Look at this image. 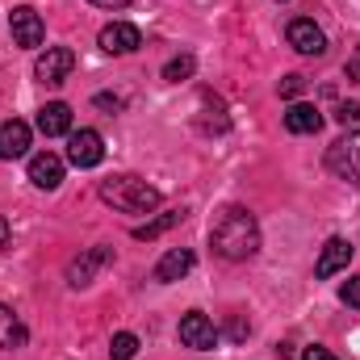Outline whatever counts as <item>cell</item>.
Listing matches in <instances>:
<instances>
[{
	"label": "cell",
	"mask_w": 360,
	"mask_h": 360,
	"mask_svg": "<svg viewBox=\"0 0 360 360\" xmlns=\"http://www.w3.org/2000/svg\"><path fill=\"white\" fill-rule=\"evenodd\" d=\"M193 264H197V256H193L188 248H168V252L160 256V264H155L151 276H155L160 285H172V281H180V276H188Z\"/></svg>",
	"instance_id": "11"
},
{
	"label": "cell",
	"mask_w": 360,
	"mask_h": 360,
	"mask_svg": "<svg viewBox=\"0 0 360 360\" xmlns=\"http://www.w3.org/2000/svg\"><path fill=\"white\" fill-rule=\"evenodd\" d=\"M109 260H113V248H105V243H101V248H89L84 256H76V260L68 264V285H72V289L92 285V281H96V272L105 269Z\"/></svg>",
	"instance_id": "7"
},
{
	"label": "cell",
	"mask_w": 360,
	"mask_h": 360,
	"mask_svg": "<svg viewBox=\"0 0 360 360\" xmlns=\"http://www.w3.org/2000/svg\"><path fill=\"white\" fill-rule=\"evenodd\" d=\"M210 243L222 260H252L260 252V226L256 214H248L243 205H226L218 214V222L210 226Z\"/></svg>",
	"instance_id": "1"
},
{
	"label": "cell",
	"mask_w": 360,
	"mask_h": 360,
	"mask_svg": "<svg viewBox=\"0 0 360 360\" xmlns=\"http://www.w3.org/2000/svg\"><path fill=\"white\" fill-rule=\"evenodd\" d=\"M180 344H184V348H197V352H210V348L218 344V331H214V323H210L201 310H188V314L180 319Z\"/></svg>",
	"instance_id": "9"
},
{
	"label": "cell",
	"mask_w": 360,
	"mask_h": 360,
	"mask_svg": "<svg viewBox=\"0 0 360 360\" xmlns=\"http://www.w3.org/2000/svg\"><path fill=\"white\" fill-rule=\"evenodd\" d=\"M302 360H335V352H327V348H306Z\"/></svg>",
	"instance_id": "24"
},
{
	"label": "cell",
	"mask_w": 360,
	"mask_h": 360,
	"mask_svg": "<svg viewBox=\"0 0 360 360\" xmlns=\"http://www.w3.org/2000/svg\"><path fill=\"white\" fill-rule=\"evenodd\" d=\"M348 80H360V51H356V59L348 63Z\"/></svg>",
	"instance_id": "27"
},
{
	"label": "cell",
	"mask_w": 360,
	"mask_h": 360,
	"mask_svg": "<svg viewBox=\"0 0 360 360\" xmlns=\"http://www.w3.org/2000/svg\"><path fill=\"white\" fill-rule=\"evenodd\" d=\"M21 344H25V323L13 314V306H4V302H0V352L21 348Z\"/></svg>",
	"instance_id": "17"
},
{
	"label": "cell",
	"mask_w": 360,
	"mask_h": 360,
	"mask_svg": "<svg viewBox=\"0 0 360 360\" xmlns=\"http://www.w3.org/2000/svg\"><path fill=\"white\" fill-rule=\"evenodd\" d=\"M109 356H113V360H134V356H139V335L117 331V335H113V344H109Z\"/></svg>",
	"instance_id": "19"
},
{
	"label": "cell",
	"mask_w": 360,
	"mask_h": 360,
	"mask_svg": "<svg viewBox=\"0 0 360 360\" xmlns=\"http://www.w3.org/2000/svg\"><path fill=\"white\" fill-rule=\"evenodd\" d=\"M348 260H352V243L335 235V239H327V243H323V256H319V264H314V276H319V281H327V276H335V272L348 269Z\"/></svg>",
	"instance_id": "12"
},
{
	"label": "cell",
	"mask_w": 360,
	"mask_h": 360,
	"mask_svg": "<svg viewBox=\"0 0 360 360\" xmlns=\"http://www.w3.org/2000/svg\"><path fill=\"white\" fill-rule=\"evenodd\" d=\"M38 130H42L46 139L72 134V109H68L63 101H51V105H42V109H38Z\"/></svg>",
	"instance_id": "14"
},
{
	"label": "cell",
	"mask_w": 360,
	"mask_h": 360,
	"mask_svg": "<svg viewBox=\"0 0 360 360\" xmlns=\"http://www.w3.org/2000/svg\"><path fill=\"white\" fill-rule=\"evenodd\" d=\"M335 122H340V126H360V101H344V105L335 109Z\"/></svg>",
	"instance_id": "21"
},
{
	"label": "cell",
	"mask_w": 360,
	"mask_h": 360,
	"mask_svg": "<svg viewBox=\"0 0 360 360\" xmlns=\"http://www.w3.org/2000/svg\"><path fill=\"white\" fill-rule=\"evenodd\" d=\"M105 160V143L96 130H72L68 134V164L76 168H96Z\"/></svg>",
	"instance_id": "6"
},
{
	"label": "cell",
	"mask_w": 360,
	"mask_h": 360,
	"mask_svg": "<svg viewBox=\"0 0 360 360\" xmlns=\"http://www.w3.org/2000/svg\"><path fill=\"white\" fill-rule=\"evenodd\" d=\"M340 297H344L348 306H356V310H360V276H348V281L340 285Z\"/></svg>",
	"instance_id": "22"
},
{
	"label": "cell",
	"mask_w": 360,
	"mask_h": 360,
	"mask_svg": "<svg viewBox=\"0 0 360 360\" xmlns=\"http://www.w3.org/2000/svg\"><path fill=\"white\" fill-rule=\"evenodd\" d=\"M96 105H101V109H117L122 101H117V96H109V92H101V96H96Z\"/></svg>",
	"instance_id": "25"
},
{
	"label": "cell",
	"mask_w": 360,
	"mask_h": 360,
	"mask_svg": "<svg viewBox=\"0 0 360 360\" xmlns=\"http://www.w3.org/2000/svg\"><path fill=\"white\" fill-rule=\"evenodd\" d=\"M327 168H331V176L348 180V184H360V130L335 139L327 147Z\"/></svg>",
	"instance_id": "3"
},
{
	"label": "cell",
	"mask_w": 360,
	"mask_h": 360,
	"mask_svg": "<svg viewBox=\"0 0 360 360\" xmlns=\"http://www.w3.org/2000/svg\"><path fill=\"white\" fill-rule=\"evenodd\" d=\"M30 180L38 184V188H59L63 184V160L59 155H51V151H42V155H34L30 160Z\"/></svg>",
	"instance_id": "13"
},
{
	"label": "cell",
	"mask_w": 360,
	"mask_h": 360,
	"mask_svg": "<svg viewBox=\"0 0 360 360\" xmlns=\"http://www.w3.org/2000/svg\"><path fill=\"white\" fill-rule=\"evenodd\" d=\"M8 34H13V42L17 46H42V17L30 8V4H17L13 13H8Z\"/></svg>",
	"instance_id": "8"
},
{
	"label": "cell",
	"mask_w": 360,
	"mask_h": 360,
	"mask_svg": "<svg viewBox=\"0 0 360 360\" xmlns=\"http://www.w3.org/2000/svg\"><path fill=\"white\" fill-rule=\"evenodd\" d=\"M319 126H323V113L314 109V105H289V113H285V130L289 134H319Z\"/></svg>",
	"instance_id": "16"
},
{
	"label": "cell",
	"mask_w": 360,
	"mask_h": 360,
	"mask_svg": "<svg viewBox=\"0 0 360 360\" xmlns=\"http://www.w3.org/2000/svg\"><path fill=\"white\" fill-rule=\"evenodd\" d=\"M302 92H306V80H302V76H285V80H281V96H285V101H293V96H302Z\"/></svg>",
	"instance_id": "23"
},
{
	"label": "cell",
	"mask_w": 360,
	"mask_h": 360,
	"mask_svg": "<svg viewBox=\"0 0 360 360\" xmlns=\"http://www.w3.org/2000/svg\"><path fill=\"white\" fill-rule=\"evenodd\" d=\"M285 38H289V46H293L297 55H310V59L327 55V34H323L310 17H293L289 30H285Z\"/></svg>",
	"instance_id": "4"
},
{
	"label": "cell",
	"mask_w": 360,
	"mask_h": 360,
	"mask_svg": "<svg viewBox=\"0 0 360 360\" xmlns=\"http://www.w3.org/2000/svg\"><path fill=\"white\" fill-rule=\"evenodd\" d=\"M101 197H105L113 210H122V214H147V210H155V205H160V188H155V184H147V180H139V176H109V180H101Z\"/></svg>",
	"instance_id": "2"
},
{
	"label": "cell",
	"mask_w": 360,
	"mask_h": 360,
	"mask_svg": "<svg viewBox=\"0 0 360 360\" xmlns=\"http://www.w3.org/2000/svg\"><path fill=\"white\" fill-rule=\"evenodd\" d=\"M139 46H143V34H139V25H130V21H113V25L101 30V51H105V55H130V51H139Z\"/></svg>",
	"instance_id": "10"
},
{
	"label": "cell",
	"mask_w": 360,
	"mask_h": 360,
	"mask_svg": "<svg viewBox=\"0 0 360 360\" xmlns=\"http://www.w3.org/2000/svg\"><path fill=\"white\" fill-rule=\"evenodd\" d=\"M92 4H96V8H122L126 0H92Z\"/></svg>",
	"instance_id": "28"
},
{
	"label": "cell",
	"mask_w": 360,
	"mask_h": 360,
	"mask_svg": "<svg viewBox=\"0 0 360 360\" xmlns=\"http://www.w3.org/2000/svg\"><path fill=\"white\" fill-rule=\"evenodd\" d=\"M30 151V126L25 122H4L0 126V160H21Z\"/></svg>",
	"instance_id": "15"
},
{
	"label": "cell",
	"mask_w": 360,
	"mask_h": 360,
	"mask_svg": "<svg viewBox=\"0 0 360 360\" xmlns=\"http://www.w3.org/2000/svg\"><path fill=\"white\" fill-rule=\"evenodd\" d=\"M72 68H76V51H68V46H46V51L38 55V63H34V76H38L42 84H63V80L72 76Z\"/></svg>",
	"instance_id": "5"
},
{
	"label": "cell",
	"mask_w": 360,
	"mask_h": 360,
	"mask_svg": "<svg viewBox=\"0 0 360 360\" xmlns=\"http://www.w3.org/2000/svg\"><path fill=\"white\" fill-rule=\"evenodd\" d=\"M193 68H197V63H193V55H180V59H172V63L164 68V80H168V84H180V80H188V76H193Z\"/></svg>",
	"instance_id": "20"
},
{
	"label": "cell",
	"mask_w": 360,
	"mask_h": 360,
	"mask_svg": "<svg viewBox=\"0 0 360 360\" xmlns=\"http://www.w3.org/2000/svg\"><path fill=\"white\" fill-rule=\"evenodd\" d=\"M180 218H184V210H172V214H160L155 222H147V226H134V239H139V243H147V239H160L164 231H172V226H176Z\"/></svg>",
	"instance_id": "18"
},
{
	"label": "cell",
	"mask_w": 360,
	"mask_h": 360,
	"mask_svg": "<svg viewBox=\"0 0 360 360\" xmlns=\"http://www.w3.org/2000/svg\"><path fill=\"white\" fill-rule=\"evenodd\" d=\"M8 235H13V231H8V222H4V218H0V252H4V248H8Z\"/></svg>",
	"instance_id": "26"
}]
</instances>
